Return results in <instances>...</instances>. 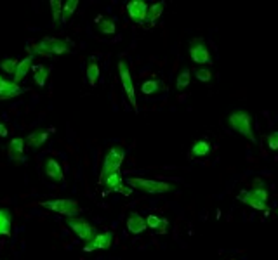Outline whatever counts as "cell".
I'll return each mask as SVG.
<instances>
[{"mask_svg": "<svg viewBox=\"0 0 278 260\" xmlns=\"http://www.w3.org/2000/svg\"><path fill=\"white\" fill-rule=\"evenodd\" d=\"M276 134H278V130H276Z\"/></svg>", "mask_w": 278, "mask_h": 260, "instance_id": "obj_36", "label": "cell"}, {"mask_svg": "<svg viewBox=\"0 0 278 260\" xmlns=\"http://www.w3.org/2000/svg\"><path fill=\"white\" fill-rule=\"evenodd\" d=\"M49 73H51V68L46 66V65L33 66V80H35V84L39 85L40 89H42V87H46Z\"/></svg>", "mask_w": 278, "mask_h": 260, "instance_id": "obj_18", "label": "cell"}, {"mask_svg": "<svg viewBox=\"0 0 278 260\" xmlns=\"http://www.w3.org/2000/svg\"><path fill=\"white\" fill-rule=\"evenodd\" d=\"M99 184H103V186H106L110 191H115L116 187L120 186V184H123L122 180V175H120V172H115V173H110V175L106 177V179H103Z\"/></svg>", "mask_w": 278, "mask_h": 260, "instance_id": "obj_24", "label": "cell"}, {"mask_svg": "<svg viewBox=\"0 0 278 260\" xmlns=\"http://www.w3.org/2000/svg\"><path fill=\"white\" fill-rule=\"evenodd\" d=\"M99 75H101V70H99V65L96 61H89L87 68H85V77H87V82L89 85L94 87L99 80Z\"/></svg>", "mask_w": 278, "mask_h": 260, "instance_id": "obj_23", "label": "cell"}, {"mask_svg": "<svg viewBox=\"0 0 278 260\" xmlns=\"http://www.w3.org/2000/svg\"><path fill=\"white\" fill-rule=\"evenodd\" d=\"M190 58L195 65L198 66H205V65H212V54L209 51V45L204 39H195L190 42Z\"/></svg>", "mask_w": 278, "mask_h": 260, "instance_id": "obj_7", "label": "cell"}, {"mask_svg": "<svg viewBox=\"0 0 278 260\" xmlns=\"http://www.w3.org/2000/svg\"><path fill=\"white\" fill-rule=\"evenodd\" d=\"M44 172H46L47 177H51L52 180H56V182H61L63 180V168L61 165H59L58 160H54V158H47L46 163H44Z\"/></svg>", "mask_w": 278, "mask_h": 260, "instance_id": "obj_13", "label": "cell"}, {"mask_svg": "<svg viewBox=\"0 0 278 260\" xmlns=\"http://www.w3.org/2000/svg\"><path fill=\"white\" fill-rule=\"evenodd\" d=\"M118 77H120V82H122V87L125 90V96L129 99L130 106L134 108V111L137 113V101H136V89H134V82H132V75H130V68H129V63L118 61Z\"/></svg>", "mask_w": 278, "mask_h": 260, "instance_id": "obj_8", "label": "cell"}, {"mask_svg": "<svg viewBox=\"0 0 278 260\" xmlns=\"http://www.w3.org/2000/svg\"><path fill=\"white\" fill-rule=\"evenodd\" d=\"M132 189H139L148 194H165L172 193L176 186L172 182H164V180H152V179H141V177H129L125 180Z\"/></svg>", "mask_w": 278, "mask_h": 260, "instance_id": "obj_3", "label": "cell"}, {"mask_svg": "<svg viewBox=\"0 0 278 260\" xmlns=\"http://www.w3.org/2000/svg\"><path fill=\"white\" fill-rule=\"evenodd\" d=\"M49 6H51V11H52V21H54V25H58V23L61 21L63 2H61V0H51V2H49Z\"/></svg>", "mask_w": 278, "mask_h": 260, "instance_id": "obj_27", "label": "cell"}, {"mask_svg": "<svg viewBox=\"0 0 278 260\" xmlns=\"http://www.w3.org/2000/svg\"><path fill=\"white\" fill-rule=\"evenodd\" d=\"M26 92V89H23L21 85H18V84H14L13 80L9 82V85L4 89V92L0 94V101H4V99H13V97H20V96H23V94Z\"/></svg>", "mask_w": 278, "mask_h": 260, "instance_id": "obj_22", "label": "cell"}, {"mask_svg": "<svg viewBox=\"0 0 278 260\" xmlns=\"http://www.w3.org/2000/svg\"><path fill=\"white\" fill-rule=\"evenodd\" d=\"M25 139L23 137H14L13 141L9 142L7 146V156L11 160H16V161H23V154H25Z\"/></svg>", "mask_w": 278, "mask_h": 260, "instance_id": "obj_12", "label": "cell"}, {"mask_svg": "<svg viewBox=\"0 0 278 260\" xmlns=\"http://www.w3.org/2000/svg\"><path fill=\"white\" fill-rule=\"evenodd\" d=\"M9 82H11V80H6L4 77H0V94H2L4 89H6V87L9 85Z\"/></svg>", "mask_w": 278, "mask_h": 260, "instance_id": "obj_34", "label": "cell"}, {"mask_svg": "<svg viewBox=\"0 0 278 260\" xmlns=\"http://www.w3.org/2000/svg\"><path fill=\"white\" fill-rule=\"evenodd\" d=\"M212 151V144L205 139H198V141L193 142L191 146V156H197V158H204Z\"/></svg>", "mask_w": 278, "mask_h": 260, "instance_id": "obj_17", "label": "cell"}, {"mask_svg": "<svg viewBox=\"0 0 278 260\" xmlns=\"http://www.w3.org/2000/svg\"><path fill=\"white\" fill-rule=\"evenodd\" d=\"M99 32L103 33V35H115L116 26H115L113 20H110V18H106V20L99 21Z\"/></svg>", "mask_w": 278, "mask_h": 260, "instance_id": "obj_29", "label": "cell"}, {"mask_svg": "<svg viewBox=\"0 0 278 260\" xmlns=\"http://www.w3.org/2000/svg\"><path fill=\"white\" fill-rule=\"evenodd\" d=\"M127 229H129L130 234H141V232H145L146 229H148L146 218L141 217L139 213H130V215L127 217Z\"/></svg>", "mask_w": 278, "mask_h": 260, "instance_id": "obj_14", "label": "cell"}, {"mask_svg": "<svg viewBox=\"0 0 278 260\" xmlns=\"http://www.w3.org/2000/svg\"><path fill=\"white\" fill-rule=\"evenodd\" d=\"M195 78H197V80H200V82H204V84H207V82L212 80V71H210L209 68L200 66V68H197V70H195Z\"/></svg>", "mask_w": 278, "mask_h": 260, "instance_id": "obj_31", "label": "cell"}, {"mask_svg": "<svg viewBox=\"0 0 278 260\" xmlns=\"http://www.w3.org/2000/svg\"><path fill=\"white\" fill-rule=\"evenodd\" d=\"M123 158H125V151H123V148H120V146H113V148L108 149L106 154H104L103 167H101L99 182L103 179H106L110 173H115L120 170V167H122V163H123Z\"/></svg>", "mask_w": 278, "mask_h": 260, "instance_id": "obj_5", "label": "cell"}, {"mask_svg": "<svg viewBox=\"0 0 278 260\" xmlns=\"http://www.w3.org/2000/svg\"><path fill=\"white\" fill-rule=\"evenodd\" d=\"M9 135V130H7V127L4 125V123H0V137H7Z\"/></svg>", "mask_w": 278, "mask_h": 260, "instance_id": "obj_35", "label": "cell"}, {"mask_svg": "<svg viewBox=\"0 0 278 260\" xmlns=\"http://www.w3.org/2000/svg\"><path fill=\"white\" fill-rule=\"evenodd\" d=\"M66 225L78 236L84 243H91L92 238L96 236V229L94 225L91 224L89 220L82 217H71V218H66Z\"/></svg>", "mask_w": 278, "mask_h": 260, "instance_id": "obj_9", "label": "cell"}, {"mask_svg": "<svg viewBox=\"0 0 278 260\" xmlns=\"http://www.w3.org/2000/svg\"><path fill=\"white\" fill-rule=\"evenodd\" d=\"M71 51V45L66 40L59 39H44L39 44L33 45V52L40 54L44 58H52V56H61Z\"/></svg>", "mask_w": 278, "mask_h": 260, "instance_id": "obj_4", "label": "cell"}, {"mask_svg": "<svg viewBox=\"0 0 278 260\" xmlns=\"http://www.w3.org/2000/svg\"><path fill=\"white\" fill-rule=\"evenodd\" d=\"M190 82H191V70L190 68H183L178 75V80H176V89L178 90L186 89V87L190 85Z\"/></svg>", "mask_w": 278, "mask_h": 260, "instance_id": "obj_25", "label": "cell"}, {"mask_svg": "<svg viewBox=\"0 0 278 260\" xmlns=\"http://www.w3.org/2000/svg\"><path fill=\"white\" fill-rule=\"evenodd\" d=\"M228 125L231 127L235 132H238L240 135H243L245 139H249L252 144L257 142L254 134V125H252V116L245 109H236L228 116Z\"/></svg>", "mask_w": 278, "mask_h": 260, "instance_id": "obj_2", "label": "cell"}, {"mask_svg": "<svg viewBox=\"0 0 278 260\" xmlns=\"http://www.w3.org/2000/svg\"><path fill=\"white\" fill-rule=\"evenodd\" d=\"M164 90V82L159 78H152V80H145L141 84V92L145 96H152V94H159Z\"/></svg>", "mask_w": 278, "mask_h": 260, "instance_id": "obj_19", "label": "cell"}, {"mask_svg": "<svg viewBox=\"0 0 278 260\" xmlns=\"http://www.w3.org/2000/svg\"><path fill=\"white\" fill-rule=\"evenodd\" d=\"M113 232L111 231H103L97 232L96 236L92 238L91 243H87L84 246V251H94V250H106L113 244Z\"/></svg>", "mask_w": 278, "mask_h": 260, "instance_id": "obj_10", "label": "cell"}, {"mask_svg": "<svg viewBox=\"0 0 278 260\" xmlns=\"http://www.w3.org/2000/svg\"><path fill=\"white\" fill-rule=\"evenodd\" d=\"M266 142H268V148L271 149V151H278V134L276 132L266 135Z\"/></svg>", "mask_w": 278, "mask_h": 260, "instance_id": "obj_32", "label": "cell"}, {"mask_svg": "<svg viewBox=\"0 0 278 260\" xmlns=\"http://www.w3.org/2000/svg\"><path fill=\"white\" fill-rule=\"evenodd\" d=\"M18 65H20V61L18 59H13V58H7L4 59L2 63H0V68H2L4 71H6L7 75H16V70H18Z\"/></svg>", "mask_w": 278, "mask_h": 260, "instance_id": "obj_28", "label": "cell"}, {"mask_svg": "<svg viewBox=\"0 0 278 260\" xmlns=\"http://www.w3.org/2000/svg\"><path fill=\"white\" fill-rule=\"evenodd\" d=\"M164 9H165V2H155L152 6H148V13H146V21L148 25H153L160 16L164 14Z\"/></svg>", "mask_w": 278, "mask_h": 260, "instance_id": "obj_21", "label": "cell"}, {"mask_svg": "<svg viewBox=\"0 0 278 260\" xmlns=\"http://www.w3.org/2000/svg\"><path fill=\"white\" fill-rule=\"evenodd\" d=\"M32 63H33V54L32 56H26L25 59H21L20 65H18V70H16V75L13 77V82L14 84L20 85V82H23L28 75V71L32 70Z\"/></svg>", "mask_w": 278, "mask_h": 260, "instance_id": "obj_15", "label": "cell"}, {"mask_svg": "<svg viewBox=\"0 0 278 260\" xmlns=\"http://www.w3.org/2000/svg\"><path fill=\"white\" fill-rule=\"evenodd\" d=\"M78 7V0H68L63 4V14H61V23H68L70 18L73 16V13Z\"/></svg>", "mask_w": 278, "mask_h": 260, "instance_id": "obj_26", "label": "cell"}, {"mask_svg": "<svg viewBox=\"0 0 278 260\" xmlns=\"http://www.w3.org/2000/svg\"><path fill=\"white\" fill-rule=\"evenodd\" d=\"M40 206L51 210V212L59 213V215H65L66 218H71V217L78 215V212H80L78 201H75V199H66V198H63V199H51V201H42V203H40Z\"/></svg>", "mask_w": 278, "mask_h": 260, "instance_id": "obj_6", "label": "cell"}, {"mask_svg": "<svg viewBox=\"0 0 278 260\" xmlns=\"http://www.w3.org/2000/svg\"><path fill=\"white\" fill-rule=\"evenodd\" d=\"M268 187L261 179H254L252 187L250 189L240 191L238 199L245 205H249L254 210H261V212H268Z\"/></svg>", "mask_w": 278, "mask_h": 260, "instance_id": "obj_1", "label": "cell"}, {"mask_svg": "<svg viewBox=\"0 0 278 260\" xmlns=\"http://www.w3.org/2000/svg\"><path fill=\"white\" fill-rule=\"evenodd\" d=\"M47 137H49V132L47 130H35V132H32V134H30L28 137L25 139V142L30 146V148L37 149V148H40V146H42L44 142L47 141Z\"/></svg>", "mask_w": 278, "mask_h": 260, "instance_id": "obj_16", "label": "cell"}, {"mask_svg": "<svg viewBox=\"0 0 278 260\" xmlns=\"http://www.w3.org/2000/svg\"><path fill=\"white\" fill-rule=\"evenodd\" d=\"M127 14L134 23H145L146 21V13H148V4L145 0H130L125 6Z\"/></svg>", "mask_w": 278, "mask_h": 260, "instance_id": "obj_11", "label": "cell"}, {"mask_svg": "<svg viewBox=\"0 0 278 260\" xmlns=\"http://www.w3.org/2000/svg\"><path fill=\"white\" fill-rule=\"evenodd\" d=\"M165 222V217H160V215H155V213H152V215L146 217V225H148V229H153V231H159L160 225H162Z\"/></svg>", "mask_w": 278, "mask_h": 260, "instance_id": "obj_30", "label": "cell"}, {"mask_svg": "<svg viewBox=\"0 0 278 260\" xmlns=\"http://www.w3.org/2000/svg\"><path fill=\"white\" fill-rule=\"evenodd\" d=\"M132 187H125L123 184H120L118 187L115 189V193H120V194H125V196H129V194H132Z\"/></svg>", "mask_w": 278, "mask_h": 260, "instance_id": "obj_33", "label": "cell"}, {"mask_svg": "<svg viewBox=\"0 0 278 260\" xmlns=\"http://www.w3.org/2000/svg\"><path fill=\"white\" fill-rule=\"evenodd\" d=\"M13 217L7 208H0V236H11Z\"/></svg>", "mask_w": 278, "mask_h": 260, "instance_id": "obj_20", "label": "cell"}]
</instances>
